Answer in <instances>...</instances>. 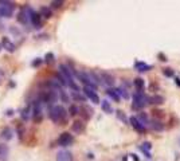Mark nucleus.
I'll use <instances>...</instances> for the list:
<instances>
[{
	"label": "nucleus",
	"instance_id": "nucleus-1",
	"mask_svg": "<svg viewBox=\"0 0 180 161\" xmlns=\"http://www.w3.org/2000/svg\"><path fill=\"white\" fill-rule=\"evenodd\" d=\"M67 116H69L67 110H66L63 106H61V105L51 106L50 110H49L50 120L53 121V122H55V124H59V125H63L66 121H67Z\"/></svg>",
	"mask_w": 180,
	"mask_h": 161
},
{
	"label": "nucleus",
	"instance_id": "nucleus-2",
	"mask_svg": "<svg viewBox=\"0 0 180 161\" xmlns=\"http://www.w3.org/2000/svg\"><path fill=\"white\" fill-rule=\"evenodd\" d=\"M59 74L62 75V78L65 79L66 86H69L70 89H73L74 91H77V93H78V91H79V87H78V85H77L75 80H74V77H73V71L69 70L67 66H66V65H61V66H59Z\"/></svg>",
	"mask_w": 180,
	"mask_h": 161
},
{
	"label": "nucleus",
	"instance_id": "nucleus-3",
	"mask_svg": "<svg viewBox=\"0 0 180 161\" xmlns=\"http://www.w3.org/2000/svg\"><path fill=\"white\" fill-rule=\"evenodd\" d=\"M15 11V4L10 2H0V18H10L12 16Z\"/></svg>",
	"mask_w": 180,
	"mask_h": 161
},
{
	"label": "nucleus",
	"instance_id": "nucleus-4",
	"mask_svg": "<svg viewBox=\"0 0 180 161\" xmlns=\"http://www.w3.org/2000/svg\"><path fill=\"white\" fill-rule=\"evenodd\" d=\"M32 8L28 6H26L22 8V11L19 12V18H18V20L22 24H30L31 23V15H32Z\"/></svg>",
	"mask_w": 180,
	"mask_h": 161
},
{
	"label": "nucleus",
	"instance_id": "nucleus-5",
	"mask_svg": "<svg viewBox=\"0 0 180 161\" xmlns=\"http://www.w3.org/2000/svg\"><path fill=\"white\" fill-rule=\"evenodd\" d=\"M148 104V97L144 96V93H136L133 94V105L132 108L134 109H141Z\"/></svg>",
	"mask_w": 180,
	"mask_h": 161
},
{
	"label": "nucleus",
	"instance_id": "nucleus-6",
	"mask_svg": "<svg viewBox=\"0 0 180 161\" xmlns=\"http://www.w3.org/2000/svg\"><path fill=\"white\" fill-rule=\"evenodd\" d=\"M42 104H43V102L40 100H36L34 104H32V118H34L36 122H39V121L42 120V116H43Z\"/></svg>",
	"mask_w": 180,
	"mask_h": 161
},
{
	"label": "nucleus",
	"instance_id": "nucleus-7",
	"mask_svg": "<svg viewBox=\"0 0 180 161\" xmlns=\"http://www.w3.org/2000/svg\"><path fill=\"white\" fill-rule=\"evenodd\" d=\"M57 142H58V145L59 146H70L73 142H74V137H73V134H70V133H67V132H65V133H62L59 137H58V140H57Z\"/></svg>",
	"mask_w": 180,
	"mask_h": 161
},
{
	"label": "nucleus",
	"instance_id": "nucleus-8",
	"mask_svg": "<svg viewBox=\"0 0 180 161\" xmlns=\"http://www.w3.org/2000/svg\"><path fill=\"white\" fill-rule=\"evenodd\" d=\"M100 80H101V83H104V85L106 86H113L114 85V77H113L110 73H106V71H101L100 73Z\"/></svg>",
	"mask_w": 180,
	"mask_h": 161
},
{
	"label": "nucleus",
	"instance_id": "nucleus-9",
	"mask_svg": "<svg viewBox=\"0 0 180 161\" xmlns=\"http://www.w3.org/2000/svg\"><path fill=\"white\" fill-rule=\"evenodd\" d=\"M83 93H85V96L89 98L90 102H93V104H101V100H100V97H98V94L95 93V90L94 89H90V87H85L83 89Z\"/></svg>",
	"mask_w": 180,
	"mask_h": 161
},
{
	"label": "nucleus",
	"instance_id": "nucleus-10",
	"mask_svg": "<svg viewBox=\"0 0 180 161\" xmlns=\"http://www.w3.org/2000/svg\"><path fill=\"white\" fill-rule=\"evenodd\" d=\"M129 122H130V125H132V128H133L134 130L140 132V133L145 132V126L140 122V120H138V118H136V117H130V118H129Z\"/></svg>",
	"mask_w": 180,
	"mask_h": 161
},
{
	"label": "nucleus",
	"instance_id": "nucleus-11",
	"mask_svg": "<svg viewBox=\"0 0 180 161\" xmlns=\"http://www.w3.org/2000/svg\"><path fill=\"white\" fill-rule=\"evenodd\" d=\"M57 161H73V155L69 151H61L57 155Z\"/></svg>",
	"mask_w": 180,
	"mask_h": 161
},
{
	"label": "nucleus",
	"instance_id": "nucleus-12",
	"mask_svg": "<svg viewBox=\"0 0 180 161\" xmlns=\"http://www.w3.org/2000/svg\"><path fill=\"white\" fill-rule=\"evenodd\" d=\"M8 146L6 144H0V161H8Z\"/></svg>",
	"mask_w": 180,
	"mask_h": 161
},
{
	"label": "nucleus",
	"instance_id": "nucleus-13",
	"mask_svg": "<svg viewBox=\"0 0 180 161\" xmlns=\"http://www.w3.org/2000/svg\"><path fill=\"white\" fill-rule=\"evenodd\" d=\"M2 46H3V49H6L8 53H14V51H15V45H14L8 38H3Z\"/></svg>",
	"mask_w": 180,
	"mask_h": 161
},
{
	"label": "nucleus",
	"instance_id": "nucleus-14",
	"mask_svg": "<svg viewBox=\"0 0 180 161\" xmlns=\"http://www.w3.org/2000/svg\"><path fill=\"white\" fill-rule=\"evenodd\" d=\"M31 24L34 26L35 28H40V26H42V16H40L39 14H36V12H32V15H31Z\"/></svg>",
	"mask_w": 180,
	"mask_h": 161
},
{
	"label": "nucleus",
	"instance_id": "nucleus-15",
	"mask_svg": "<svg viewBox=\"0 0 180 161\" xmlns=\"http://www.w3.org/2000/svg\"><path fill=\"white\" fill-rule=\"evenodd\" d=\"M0 137L3 138V140H6V141H10L11 138L14 137V132L11 128H4V129L2 130V133H0Z\"/></svg>",
	"mask_w": 180,
	"mask_h": 161
},
{
	"label": "nucleus",
	"instance_id": "nucleus-16",
	"mask_svg": "<svg viewBox=\"0 0 180 161\" xmlns=\"http://www.w3.org/2000/svg\"><path fill=\"white\" fill-rule=\"evenodd\" d=\"M73 132H75V133H82L83 130H85V124H83V121H74V124H73L71 126Z\"/></svg>",
	"mask_w": 180,
	"mask_h": 161
},
{
	"label": "nucleus",
	"instance_id": "nucleus-17",
	"mask_svg": "<svg viewBox=\"0 0 180 161\" xmlns=\"http://www.w3.org/2000/svg\"><path fill=\"white\" fill-rule=\"evenodd\" d=\"M133 86L136 87V90H137V93H142V90H144L145 87V82L142 78H136L133 80Z\"/></svg>",
	"mask_w": 180,
	"mask_h": 161
},
{
	"label": "nucleus",
	"instance_id": "nucleus-18",
	"mask_svg": "<svg viewBox=\"0 0 180 161\" xmlns=\"http://www.w3.org/2000/svg\"><path fill=\"white\" fill-rule=\"evenodd\" d=\"M152 69V66L145 63V62H137L136 63V70L140 71V73H145V71H149Z\"/></svg>",
	"mask_w": 180,
	"mask_h": 161
},
{
	"label": "nucleus",
	"instance_id": "nucleus-19",
	"mask_svg": "<svg viewBox=\"0 0 180 161\" xmlns=\"http://www.w3.org/2000/svg\"><path fill=\"white\" fill-rule=\"evenodd\" d=\"M101 109L104 110L106 114H112L113 113V108H112V105H110V102L109 101H101Z\"/></svg>",
	"mask_w": 180,
	"mask_h": 161
},
{
	"label": "nucleus",
	"instance_id": "nucleus-20",
	"mask_svg": "<svg viewBox=\"0 0 180 161\" xmlns=\"http://www.w3.org/2000/svg\"><path fill=\"white\" fill-rule=\"evenodd\" d=\"M31 116H32V106L28 105L27 108H24L23 110H22V118H23L24 121H27Z\"/></svg>",
	"mask_w": 180,
	"mask_h": 161
},
{
	"label": "nucleus",
	"instance_id": "nucleus-21",
	"mask_svg": "<svg viewBox=\"0 0 180 161\" xmlns=\"http://www.w3.org/2000/svg\"><path fill=\"white\" fill-rule=\"evenodd\" d=\"M106 94H108V96H109L110 98H112L113 101H116V102H118V101L121 100L120 96H118V93H117V90H116V89H113V87H112V89L109 87V89L106 90Z\"/></svg>",
	"mask_w": 180,
	"mask_h": 161
},
{
	"label": "nucleus",
	"instance_id": "nucleus-22",
	"mask_svg": "<svg viewBox=\"0 0 180 161\" xmlns=\"http://www.w3.org/2000/svg\"><path fill=\"white\" fill-rule=\"evenodd\" d=\"M148 102H150V104H155V105H161L164 102V98L161 96H155L152 98H148Z\"/></svg>",
	"mask_w": 180,
	"mask_h": 161
},
{
	"label": "nucleus",
	"instance_id": "nucleus-23",
	"mask_svg": "<svg viewBox=\"0 0 180 161\" xmlns=\"http://www.w3.org/2000/svg\"><path fill=\"white\" fill-rule=\"evenodd\" d=\"M51 15H53V14H51V10L47 8V7H43V8L40 10V16H45L49 19V18H51Z\"/></svg>",
	"mask_w": 180,
	"mask_h": 161
},
{
	"label": "nucleus",
	"instance_id": "nucleus-24",
	"mask_svg": "<svg viewBox=\"0 0 180 161\" xmlns=\"http://www.w3.org/2000/svg\"><path fill=\"white\" fill-rule=\"evenodd\" d=\"M150 128L155 130H163V125H161L159 121H150Z\"/></svg>",
	"mask_w": 180,
	"mask_h": 161
},
{
	"label": "nucleus",
	"instance_id": "nucleus-25",
	"mask_svg": "<svg viewBox=\"0 0 180 161\" xmlns=\"http://www.w3.org/2000/svg\"><path fill=\"white\" fill-rule=\"evenodd\" d=\"M117 90V93H118V96H120V98L122 97V98H128L129 97V94L126 93V90L124 89V87H118V89H116Z\"/></svg>",
	"mask_w": 180,
	"mask_h": 161
},
{
	"label": "nucleus",
	"instance_id": "nucleus-26",
	"mask_svg": "<svg viewBox=\"0 0 180 161\" xmlns=\"http://www.w3.org/2000/svg\"><path fill=\"white\" fill-rule=\"evenodd\" d=\"M69 113H70L71 116H77L79 113V108L78 106H75V105H71L70 106V110H69Z\"/></svg>",
	"mask_w": 180,
	"mask_h": 161
},
{
	"label": "nucleus",
	"instance_id": "nucleus-27",
	"mask_svg": "<svg viewBox=\"0 0 180 161\" xmlns=\"http://www.w3.org/2000/svg\"><path fill=\"white\" fill-rule=\"evenodd\" d=\"M163 74L165 77H174V70L170 67H167V69H163Z\"/></svg>",
	"mask_w": 180,
	"mask_h": 161
},
{
	"label": "nucleus",
	"instance_id": "nucleus-28",
	"mask_svg": "<svg viewBox=\"0 0 180 161\" xmlns=\"http://www.w3.org/2000/svg\"><path fill=\"white\" fill-rule=\"evenodd\" d=\"M54 61V55H53V54H51V53H49V54H47V55H46V63H51V62H53Z\"/></svg>",
	"mask_w": 180,
	"mask_h": 161
},
{
	"label": "nucleus",
	"instance_id": "nucleus-29",
	"mask_svg": "<svg viewBox=\"0 0 180 161\" xmlns=\"http://www.w3.org/2000/svg\"><path fill=\"white\" fill-rule=\"evenodd\" d=\"M73 98H74V100H77V101H83V97H81L78 93H77V91H74V93H73Z\"/></svg>",
	"mask_w": 180,
	"mask_h": 161
},
{
	"label": "nucleus",
	"instance_id": "nucleus-30",
	"mask_svg": "<svg viewBox=\"0 0 180 161\" xmlns=\"http://www.w3.org/2000/svg\"><path fill=\"white\" fill-rule=\"evenodd\" d=\"M42 62H43V59H40V58H36V61L32 62V66H34V67H38V66L42 63Z\"/></svg>",
	"mask_w": 180,
	"mask_h": 161
},
{
	"label": "nucleus",
	"instance_id": "nucleus-31",
	"mask_svg": "<svg viewBox=\"0 0 180 161\" xmlns=\"http://www.w3.org/2000/svg\"><path fill=\"white\" fill-rule=\"evenodd\" d=\"M62 4H63V2H53V3H51V6H53L54 8H59Z\"/></svg>",
	"mask_w": 180,
	"mask_h": 161
},
{
	"label": "nucleus",
	"instance_id": "nucleus-32",
	"mask_svg": "<svg viewBox=\"0 0 180 161\" xmlns=\"http://www.w3.org/2000/svg\"><path fill=\"white\" fill-rule=\"evenodd\" d=\"M117 117H118V118H120V120H122V121H125V122H126V121H128V120H126V117H125V116H124V114H121V112H117Z\"/></svg>",
	"mask_w": 180,
	"mask_h": 161
},
{
	"label": "nucleus",
	"instance_id": "nucleus-33",
	"mask_svg": "<svg viewBox=\"0 0 180 161\" xmlns=\"http://www.w3.org/2000/svg\"><path fill=\"white\" fill-rule=\"evenodd\" d=\"M159 57L161 58V59H160V61H167V57H164V55H163V54H159Z\"/></svg>",
	"mask_w": 180,
	"mask_h": 161
},
{
	"label": "nucleus",
	"instance_id": "nucleus-34",
	"mask_svg": "<svg viewBox=\"0 0 180 161\" xmlns=\"http://www.w3.org/2000/svg\"><path fill=\"white\" fill-rule=\"evenodd\" d=\"M179 144H180V140H179Z\"/></svg>",
	"mask_w": 180,
	"mask_h": 161
}]
</instances>
